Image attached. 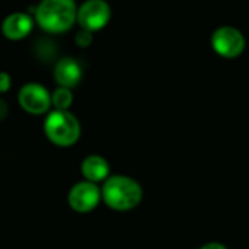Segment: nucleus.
<instances>
[{"label": "nucleus", "instance_id": "1", "mask_svg": "<svg viewBox=\"0 0 249 249\" xmlns=\"http://www.w3.org/2000/svg\"><path fill=\"white\" fill-rule=\"evenodd\" d=\"M78 18L75 0H41L34 19L47 33L60 34L72 28Z\"/></svg>", "mask_w": 249, "mask_h": 249}, {"label": "nucleus", "instance_id": "2", "mask_svg": "<svg viewBox=\"0 0 249 249\" xmlns=\"http://www.w3.org/2000/svg\"><path fill=\"white\" fill-rule=\"evenodd\" d=\"M142 195L141 185L135 179L123 175L110 176L101 188L103 201L116 211L135 208L142 201Z\"/></svg>", "mask_w": 249, "mask_h": 249}, {"label": "nucleus", "instance_id": "3", "mask_svg": "<svg viewBox=\"0 0 249 249\" xmlns=\"http://www.w3.org/2000/svg\"><path fill=\"white\" fill-rule=\"evenodd\" d=\"M44 134L57 147H71L81 137V124L69 110H53L44 120Z\"/></svg>", "mask_w": 249, "mask_h": 249}, {"label": "nucleus", "instance_id": "4", "mask_svg": "<svg viewBox=\"0 0 249 249\" xmlns=\"http://www.w3.org/2000/svg\"><path fill=\"white\" fill-rule=\"evenodd\" d=\"M211 46L218 56L233 59L245 50V37L233 27H220L211 37Z\"/></svg>", "mask_w": 249, "mask_h": 249}, {"label": "nucleus", "instance_id": "5", "mask_svg": "<svg viewBox=\"0 0 249 249\" xmlns=\"http://www.w3.org/2000/svg\"><path fill=\"white\" fill-rule=\"evenodd\" d=\"M110 6L104 0H87L78 9V24L82 30L98 31L110 21Z\"/></svg>", "mask_w": 249, "mask_h": 249}, {"label": "nucleus", "instance_id": "6", "mask_svg": "<svg viewBox=\"0 0 249 249\" xmlns=\"http://www.w3.org/2000/svg\"><path fill=\"white\" fill-rule=\"evenodd\" d=\"M18 101L27 113L43 114L52 107V94L41 84L28 82L19 89Z\"/></svg>", "mask_w": 249, "mask_h": 249}, {"label": "nucleus", "instance_id": "7", "mask_svg": "<svg viewBox=\"0 0 249 249\" xmlns=\"http://www.w3.org/2000/svg\"><path fill=\"white\" fill-rule=\"evenodd\" d=\"M101 199V189L97 186V183L88 180H82L73 185L68 194V202L71 208L76 213L92 211Z\"/></svg>", "mask_w": 249, "mask_h": 249}, {"label": "nucleus", "instance_id": "8", "mask_svg": "<svg viewBox=\"0 0 249 249\" xmlns=\"http://www.w3.org/2000/svg\"><path fill=\"white\" fill-rule=\"evenodd\" d=\"M34 27V18L25 12H15L5 18L2 22V33L9 40L25 38Z\"/></svg>", "mask_w": 249, "mask_h": 249}, {"label": "nucleus", "instance_id": "9", "mask_svg": "<svg viewBox=\"0 0 249 249\" xmlns=\"http://www.w3.org/2000/svg\"><path fill=\"white\" fill-rule=\"evenodd\" d=\"M81 78H82V69L75 59L63 57L56 63L54 79L59 84V87H65L71 89L79 84Z\"/></svg>", "mask_w": 249, "mask_h": 249}, {"label": "nucleus", "instance_id": "10", "mask_svg": "<svg viewBox=\"0 0 249 249\" xmlns=\"http://www.w3.org/2000/svg\"><path fill=\"white\" fill-rule=\"evenodd\" d=\"M81 172L85 178V180L98 183V182H106L110 176V166L107 160L101 156L92 154L84 159L81 164Z\"/></svg>", "mask_w": 249, "mask_h": 249}, {"label": "nucleus", "instance_id": "11", "mask_svg": "<svg viewBox=\"0 0 249 249\" xmlns=\"http://www.w3.org/2000/svg\"><path fill=\"white\" fill-rule=\"evenodd\" d=\"M73 103V95L69 88L59 87L52 94V106H54V110H69V107Z\"/></svg>", "mask_w": 249, "mask_h": 249}, {"label": "nucleus", "instance_id": "12", "mask_svg": "<svg viewBox=\"0 0 249 249\" xmlns=\"http://www.w3.org/2000/svg\"><path fill=\"white\" fill-rule=\"evenodd\" d=\"M75 43L79 47H88L92 43V33L91 31H87V30L78 31L76 36H75Z\"/></svg>", "mask_w": 249, "mask_h": 249}, {"label": "nucleus", "instance_id": "13", "mask_svg": "<svg viewBox=\"0 0 249 249\" xmlns=\"http://www.w3.org/2000/svg\"><path fill=\"white\" fill-rule=\"evenodd\" d=\"M12 85V78L8 72H0V94L9 91Z\"/></svg>", "mask_w": 249, "mask_h": 249}, {"label": "nucleus", "instance_id": "14", "mask_svg": "<svg viewBox=\"0 0 249 249\" xmlns=\"http://www.w3.org/2000/svg\"><path fill=\"white\" fill-rule=\"evenodd\" d=\"M8 114H9V106L3 98H0V122L5 120Z\"/></svg>", "mask_w": 249, "mask_h": 249}, {"label": "nucleus", "instance_id": "15", "mask_svg": "<svg viewBox=\"0 0 249 249\" xmlns=\"http://www.w3.org/2000/svg\"><path fill=\"white\" fill-rule=\"evenodd\" d=\"M199 249H227V248H226L224 245L218 243V242H210V243L202 245Z\"/></svg>", "mask_w": 249, "mask_h": 249}]
</instances>
